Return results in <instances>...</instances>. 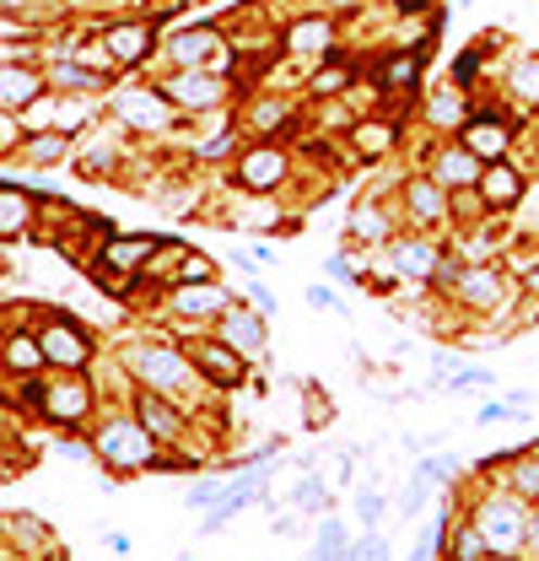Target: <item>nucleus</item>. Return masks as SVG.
<instances>
[{
	"mask_svg": "<svg viewBox=\"0 0 539 561\" xmlns=\"http://www.w3.org/2000/svg\"><path fill=\"white\" fill-rule=\"evenodd\" d=\"M151 448H156V437L140 421H109L98 432V453H103L109 470H140V464H151Z\"/></svg>",
	"mask_w": 539,
	"mask_h": 561,
	"instance_id": "f257e3e1",
	"label": "nucleus"
},
{
	"mask_svg": "<svg viewBox=\"0 0 539 561\" xmlns=\"http://www.w3.org/2000/svg\"><path fill=\"white\" fill-rule=\"evenodd\" d=\"M27 400H33V406H43V416L65 421V426L92 411V389H87V378H82V373H71V378H60V384H49V389H27Z\"/></svg>",
	"mask_w": 539,
	"mask_h": 561,
	"instance_id": "f03ea898",
	"label": "nucleus"
},
{
	"mask_svg": "<svg viewBox=\"0 0 539 561\" xmlns=\"http://www.w3.org/2000/svg\"><path fill=\"white\" fill-rule=\"evenodd\" d=\"M38 346H43V357H49L54 367H65V373H82V367L92 362V340H87L71 319L43 324V329H38Z\"/></svg>",
	"mask_w": 539,
	"mask_h": 561,
	"instance_id": "7ed1b4c3",
	"label": "nucleus"
},
{
	"mask_svg": "<svg viewBox=\"0 0 539 561\" xmlns=\"http://www.w3.org/2000/svg\"><path fill=\"white\" fill-rule=\"evenodd\" d=\"M475 535H480L491 551H513V546L529 535V524H524V508H518L513 497H502V502H486V508H480V524H475Z\"/></svg>",
	"mask_w": 539,
	"mask_h": 561,
	"instance_id": "20e7f679",
	"label": "nucleus"
},
{
	"mask_svg": "<svg viewBox=\"0 0 539 561\" xmlns=\"http://www.w3.org/2000/svg\"><path fill=\"white\" fill-rule=\"evenodd\" d=\"M189 362H195V373H205L211 384H222V389H233V384H243V351H233L227 340H195L189 346Z\"/></svg>",
	"mask_w": 539,
	"mask_h": 561,
	"instance_id": "39448f33",
	"label": "nucleus"
},
{
	"mask_svg": "<svg viewBox=\"0 0 539 561\" xmlns=\"http://www.w3.org/2000/svg\"><path fill=\"white\" fill-rule=\"evenodd\" d=\"M114 114H120L130 130H162V125L173 120L167 92H120V98H114Z\"/></svg>",
	"mask_w": 539,
	"mask_h": 561,
	"instance_id": "423d86ee",
	"label": "nucleus"
},
{
	"mask_svg": "<svg viewBox=\"0 0 539 561\" xmlns=\"http://www.w3.org/2000/svg\"><path fill=\"white\" fill-rule=\"evenodd\" d=\"M146 49H151V27L146 22H114V27H103V54L114 65H140Z\"/></svg>",
	"mask_w": 539,
	"mask_h": 561,
	"instance_id": "0eeeda50",
	"label": "nucleus"
},
{
	"mask_svg": "<svg viewBox=\"0 0 539 561\" xmlns=\"http://www.w3.org/2000/svg\"><path fill=\"white\" fill-rule=\"evenodd\" d=\"M280 173H286V157H280V146H254L243 162H238V184L243 189H270V184H280Z\"/></svg>",
	"mask_w": 539,
	"mask_h": 561,
	"instance_id": "6e6552de",
	"label": "nucleus"
},
{
	"mask_svg": "<svg viewBox=\"0 0 539 561\" xmlns=\"http://www.w3.org/2000/svg\"><path fill=\"white\" fill-rule=\"evenodd\" d=\"M135 373H140L151 389H184V384H189V367H184V357H173V351H140V357H135Z\"/></svg>",
	"mask_w": 539,
	"mask_h": 561,
	"instance_id": "1a4fd4ad",
	"label": "nucleus"
},
{
	"mask_svg": "<svg viewBox=\"0 0 539 561\" xmlns=\"http://www.w3.org/2000/svg\"><path fill=\"white\" fill-rule=\"evenodd\" d=\"M173 60H178L184 71H211V65H222L216 33H211V27H200V33H178V38H173Z\"/></svg>",
	"mask_w": 539,
	"mask_h": 561,
	"instance_id": "9d476101",
	"label": "nucleus"
},
{
	"mask_svg": "<svg viewBox=\"0 0 539 561\" xmlns=\"http://www.w3.org/2000/svg\"><path fill=\"white\" fill-rule=\"evenodd\" d=\"M167 98H178V103H189V109H211V103H222V76H211V71H184V76L167 82Z\"/></svg>",
	"mask_w": 539,
	"mask_h": 561,
	"instance_id": "9b49d317",
	"label": "nucleus"
},
{
	"mask_svg": "<svg viewBox=\"0 0 539 561\" xmlns=\"http://www.w3.org/2000/svg\"><path fill=\"white\" fill-rule=\"evenodd\" d=\"M480 195L491 200V205H518V195H524V178L497 157V162H486L480 167Z\"/></svg>",
	"mask_w": 539,
	"mask_h": 561,
	"instance_id": "f8f14e48",
	"label": "nucleus"
},
{
	"mask_svg": "<svg viewBox=\"0 0 539 561\" xmlns=\"http://www.w3.org/2000/svg\"><path fill=\"white\" fill-rule=\"evenodd\" d=\"M507 140H513V130L497 125V120H469V125H464V146H469L480 162H497V157L507 151Z\"/></svg>",
	"mask_w": 539,
	"mask_h": 561,
	"instance_id": "ddd939ff",
	"label": "nucleus"
},
{
	"mask_svg": "<svg viewBox=\"0 0 539 561\" xmlns=\"http://www.w3.org/2000/svg\"><path fill=\"white\" fill-rule=\"evenodd\" d=\"M43 92V76L38 71H22V65H0V109H22Z\"/></svg>",
	"mask_w": 539,
	"mask_h": 561,
	"instance_id": "4468645a",
	"label": "nucleus"
},
{
	"mask_svg": "<svg viewBox=\"0 0 539 561\" xmlns=\"http://www.w3.org/2000/svg\"><path fill=\"white\" fill-rule=\"evenodd\" d=\"M173 302H178L184 319H200V313H222V308H227V291L211 286V280H184V291H178Z\"/></svg>",
	"mask_w": 539,
	"mask_h": 561,
	"instance_id": "2eb2a0df",
	"label": "nucleus"
},
{
	"mask_svg": "<svg viewBox=\"0 0 539 561\" xmlns=\"http://www.w3.org/2000/svg\"><path fill=\"white\" fill-rule=\"evenodd\" d=\"M33 222V200L16 184H0V238H22Z\"/></svg>",
	"mask_w": 539,
	"mask_h": 561,
	"instance_id": "dca6fc26",
	"label": "nucleus"
},
{
	"mask_svg": "<svg viewBox=\"0 0 539 561\" xmlns=\"http://www.w3.org/2000/svg\"><path fill=\"white\" fill-rule=\"evenodd\" d=\"M135 421H140L151 437H178V426H184V421H178V411H173L162 395H151V389L140 395V416H135Z\"/></svg>",
	"mask_w": 539,
	"mask_h": 561,
	"instance_id": "f3484780",
	"label": "nucleus"
},
{
	"mask_svg": "<svg viewBox=\"0 0 539 561\" xmlns=\"http://www.w3.org/2000/svg\"><path fill=\"white\" fill-rule=\"evenodd\" d=\"M437 184H480V157L469 146L437 157Z\"/></svg>",
	"mask_w": 539,
	"mask_h": 561,
	"instance_id": "a211bd4d",
	"label": "nucleus"
},
{
	"mask_svg": "<svg viewBox=\"0 0 539 561\" xmlns=\"http://www.w3.org/2000/svg\"><path fill=\"white\" fill-rule=\"evenodd\" d=\"M329 38H335V33H329L324 16H302V22L286 33V49H291V54H318V49H329Z\"/></svg>",
	"mask_w": 539,
	"mask_h": 561,
	"instance_id": "6ab92c4d",
	"label": "nucleus"
},
{
	"mask_svg": "<svg viewBox=\"0 0 539 561\" xmlns=\"http://www.w3.org/2000/svg\"><path fill=\"white\" fill-rule=\"evenodd\" d=\"M222 340L233 346V351H260L265 346V324L260 319H249V313H233V319H222Z\"/></svg>",
	"mask_w": 539,
	"mask_h": 561,
	"instance_id": "aec40b11",
	"label": "nucleus"
},
{
	"mask_svg": "<svg viewBox=\"0 0 539 561\" xmlns=\"http://www.w3.org/2000/svg\"><path fill=\"white\" fill-rule=\"evenodd\" d=\"M0 362H5L11 373H38L49 357H43L38 335H11V340H5V351H0Z\"/></svg>",
	"mask_w": 539,
	"mask_h": 561,
	"instance_id": "412c9836",
	"label": "nucleus"
},
{
	"mask_svg": "<svg viewBox=\"0 0 539 561\" xmlns=\"http://www.w3.org/2000/svg\"><path fill=\"white\" fill-rule=\"evenodd\" d=\"M156 254V238H109V249H103V265H114V271H135L140 260H151Z\"/></svg>",
	"mask_w": 539,
	"mask_h": 561,
	"instance_id": "4be33fe9",
	"label": "nucleus"
},
{
	"mask_svg": "<svg viewBox=\"0 0 539 561\" xmlns=\"http://www.w3.org/2000/svg\"><path fill=\"white\" fill-rule=\"evenodd\" d=\"M415 76H421V54H389V60L378 65V87H384V92L415 87Z\"/></svg>",
	"mask_w": 539,
	"mask_h": 561,
	"instance_id": "5701e85b",
	"label": "nucleus"
},
{
	"mask_svg": "<svg viewBox=\"0 0 539 561\" xmlns=\"http://www.w3.org/2000/svg\"><path fill=\"white\" fill-rule=\"evenodd\" d=\"M65 130H38V136H27V146H22V157L33 162V167H54L60 157H65Z\"/></svg>",
	"mask_w": 539,
	"mask_h": 561,
	"instance_id": "b1692460",
	"label": "nucleus"
},
{
	"mask_svg": "<svg viewBox=\"0 0 539 561\" xmlns=\"http://www.w3.org/2000/svg\"><path fill=\"white\" fill-rule=\"evenodd\" d=\"M459 297H469L480 308H497L502 302V280H497V271H469V276L459 280Z\"/></svg>",
	"mask_w": 539,
	"mask_h": 561,
	"instance_id": "393cba45",
	"label": "nucleus"
},
{
	"mask_svg": "<svg viewBox=\"0 0 539 561\" xmlns=\"http://www.w3.org/2000/svg\"><path fill=\"white\" fill-rule=\"evenodd\" d=\"M394 260H400L404 276H431V271H437V249H431V244H400Z\"/></svg>",
	"mask_w": 539,
	"mask_h": 561,
	"instance_id": "a878e982",
	"label": "nucleus"
},
{
	"mask_svg": "<svg viewBox=\"0 0 539 561\" xmlns=\"http://www.w3.org/2000/svg\"><path fill=\"white\" fill-rule=\"evenodd\" d=\"M351 140H356V151L378 157V151H389V146H394V125H384V120H367V125H356V130H351Z\"/></svg>",
	"mask_w": 539,
	"mask_h": 561,
	"instance_id": "bb28decb",
	"label": "nucleus"
},
{
	"mask_svg": "<svg viewBox=\"0 0 539 561\" xmlns=\"http://www.w3.org/2000/svg\"><path fill=\"white\" fill-rule=\"evenodd\" d=\"M54 82H60V87H76V92H92V87H103L109 76H103V71H87V65L60 60V65H54Z\"/></svg>",
	"mask_w": 539,
	"mask_h": 561,
	"instance_id": "cd10ccee",
	"label": "nucleus"
},
{
	"mask_svg": "<svg viewBox=\"0 0 539 561\" xmlns=\"http://www.w3.org/2000/svg\"><path fill=\"white\" fill-rule=\"evenodd\" d=\"M313 561H346V529H340V519H324V535L313 540Z\"/></svg>",
	"mask_w": 539,
	"mask_h": 561,
	"instance_id": "c85d7f7f",
	"label": "nucleus"
},
{
	"mask_svg": "<svg viewBox=\"0 0 539 561\" xmlns=\"http://www.w3.org/2000/svg\"><path fill=\"white\" fill-rule=\"evenodd\" d=\"M513 92H518L524 103H539V54H524V60L513 65Z\"/></svg>",
	"mask_w": 539,
	"mask_h": 561,
	"instance_id": "c756f323",
	"label": "nucleus"
},
{
	"mask_svg": "<svg viewBox=\"0 0 539 561\" xmlns=\"http://www.w3.org/2000/svg\"><path fill=\"white\" fill-rule=\"evenodd\" d=\"M410 205H415L421 222H437V216H442V195H437V184H410Z\"/></svg>",
	"mask_w": 539,
	"mask_h": 561,
	"instance_id": "7c9ffc66",
	"label": "nucleus"
},
{
	"mask_svg": "<svg viewBox=\"0 0 539 561\" xmlns=\"http://www.w3.org/2000/svg\"><path fill=\"white\" fill-rule=\"evenodd\" d=\"M297 508H302V513H318V508H329V486H324L318 475H308V481L297 486Z\"/></svg>",
	"mask_w": 539,
	"mask_h": 561,
	"instance_id": "2f4dec72",
	"label": "nucleus"
},
{
	"mask_svg": "<svg viewBox=\"0 0 539 561\" xmlns=\"http://www.w3.org/2000/svg\"><path fill=\"white\" fill-rule=\"evenodd\" d=\"M431 120H437V125H459V120H464L459 92H437V98H431Z\"/></svg>",
	"mask_w": 539,
	"mask_h": 561,
	"instance_id": "473e14b6",
	"label": "nucleus"
},
{
	"mask_svg": "<svg viewBox=\"0 0 539 561\" xmlns=\"http://www.w3.org/2000/svg\"><path fill=\"white\" fill-rule=\"evenodd\" d=\"M346 561H389V540H384V535H367V540H356V546L346 551Z\"/></svg>",
	"mask_w": 539,
	"mask_h": 561,
	"instance_id": "72a5a7b5",
	"label": "nucleus"
},
{
	"mask_svg": "<svg viewBox=\"0 0 539 561\" xmlns=\"http://www.w3.org/2000/svg\"><path fill=\"white\" fill-rule=\"evenodd\" d=\"M346 82H351V71H346V65H324V71L313 76V92L324 98V92H340Z\"/></svg>",
	"mask_w": 539,
	"mask_h": 561,
	"instance_id": "f704fd0d",
	"label": "nucleus"
},
{
	"mask_svg": "<svg viewBox=\"0 0 539 561\" xmlns=\"http://www.w3.org/2000/svg\"><path fill=\"white\" fill-rule=\"evenodd\" d=\"M426 497H431V481H426V475H415V481H410V491H404V519H415V513H421V508H426Z\"/></svg>",
	"mask_w": 539,
	"mask_h": 561,
	"instance_id": "c9c22d12",
	"label": "nucleus"
},
{
	"mask_svg": "<svg viewBox=\"0 0 539 561\" xmlns=\"http://www.w3.org/2000/svg\"><path fill=\"white\" fill-rule=\"evenodd\" d=\"M356 519H367V524H373V519H384V497L362 491V497H356Z\"/></svg>",
	"mask_w": 539,
	"mask_h": 561,
	"instance_id": "e433bc0d",
	"label": "nucleus"
},
{
	"mask_svg": "<svg viewBox=\"0 0 539 561\" xmlns=\"http://www.w3.org/2000/svg\"><path fill=\"white\" fill-rule=\"evenodd\" d=\"M475 65H480V49H464V54H459V71H453V82L464 87V82L475 76Z\"/></svg>",
	"mask_w": 539,
	"mask_h": 561,
	"instance_id": "4c0bfd02",
	"label": "nucleus"
},
{
	"mask_svg": "<svg viewBox=\"0 0 539 561\" xmlns=\"http://www.w3.org/2000/svg\"><path fill=\"white\" fill-rule=\"evenodd\" d=\"M356 233H367V238H384V216H378V211H356Z\"/></svg>",
	"mask_w": 539,
	"mask_h": 561,
	"instance_id": "58836bf2",
	"label": "nucleus"
},
{
	"mask_svg": "<svg viewBox=\"0 0 539 561\" xmlns=\"http://www.w3.org/2000/svg\"><path fill=\"white\" fill-rule=\"evenodd\" d=\"M178 280H211V260H184V271H178Z\"/></svg>",
	"mask_w": 539,
	"mask_h": 561,
	"instance_id": "ea45409f",
	"label": "nucleus"
},
{
	"mask_svg": "<svg viewBox=\"0 0 539 561\" xmlns=\"http://www.w3.org/2000/svg\"><path fill=\"white\" fill-rule=\"evenodd\" d=\"M308 302H313V308H335V313H340V297H335L329 286H308Z\"/></svg>",
	"mask_w": 539,
	"mask_h": 561,
	"instance_id": "a19ab883",
	"label": "nucleus"
},
{
	"mask_svg": "<svg viewBox=\"0 0 539 561\" xmlns=\"http://www.w3.org/2000/svg\"><path fill=\"white\" fill-rule=\"evenodd\" d=\"M286 120V109H275V103H265V109H254V125L260 130H270V125H280Z\"/></svg>",
	"mask_w": 539,
	"mask_h": 561,
	"instance_id": "79ce46f5",
	"label": "nucleus"
},
{
	"mask_svg": "<svg viewBox=\"0 0 539 561\" xmlns=\"http://www.w3.org/2000/svg\"><path fill=\"white\" fill-rule=\"evenodd\" d=\"M507 416H524V411H518V406H486V411H480V421H507Z\"/></svg>",
	"mask_w": 539,
	"mask_h": 561,
	"instance_id": "37998d69",
	"label": "nucleus"
},
{
	"mask_svg": "<svg viewBox=\"0 0 539 561\" xmlns=\"http://www.w3.org/2000/svg\"><path fill=\"white\" fill-rule=\"evenodd\" d=\"M329 276H340V280H362V276H351V260H346V254H335V260H329Z\"/></svg>",
	"mask_w": 539,
	"mask_h": 561,
	"instance_id": "c03bdc74",
	"label": "nucleus"
},
{
	"mask_svg": "<svg viewBox=\"0 0 539 561\" xmlns=\"http://www.w3.org/2000/svg\"><path fill=\"white\" fill-rule=\"evenodd\" d=\"M469 384H491V373H453V389H469Z\"/></svg>",
	"mask_w": 539,
	"mask_h": 561,
	"instance_id": "a18cd8bd",
	"label": "nucleus"
},
{
	"mask_svg": "<svg viewBox=\"0 0 539 561\" xmlns=\"http://www.w3.org/2000/svg\"><path fill=\"white\" fill-rule=\"evenodd\" d=\"M518 486H524L529 497H535V491H539V470H535V464H524V475H518Z\"/></svg>",
	"mask_w": 539,
	"mask_h": 561,
	"instance_id": "49530a36",
	"label": "nucleus"
},
{
	"mask_svg": "<svg viewBox=\"0 0 539 561\" xmlns=\"http://www.w3.org/2000/svg\"><path fill=\"white\" fill-rule=\"evenodd\" d=\"M426 5H431V0H400V11H404V16H410V11H426Z\"/></svg>",
	"mask_w": 539,
	"mask_h": 561,
	"instance_id": "de8ad7c7",
	"label": "nucleus"
},
{
	"mask_svg": "<svg viewBox=\"0 0 539 561\" xmlns=\"http://www.w3.org/2000/svg\"><path fill=\"white\" fill-rule=\"evenodd\" d=\"M329 5H356V0H329Z\"/></svg>",
	"mask_w": 539,
	"mask_h": 561,
	"instance_id": "09e8293b",
	"label": "nucleus"
},
{
	"mask_svg": "<svg viewBox=\"0 0 539 561\" xmlns=\"http://www.w3.org/2000/svg\"><path fill=\"white\" fill-rule=\"evenodd\" d=\"M529 286H535V291H539V271H535V276H529Z\"/></svg>",
	"mask_w": 539,
	"mask_h": 561,
	"instance_id": "8fccbe9b",
	"label": "nucleus"
},
{
	"mask_svg": "<svg viewBox=\"0 0 539 561\" xmlns=\"http://www.w3.org/2000/svg\"><path fill=\"white\" fill-rule=\"evenodd\" d=\"M0 5H22V0H0Z\"/></svg>",
	"mask_w": 539,
	"mask_h": 561,
	"instance_id": "3c124183",
	"label": "nucleus"
},
{
	"mask_svg": "<svg viewBox=\"0 0 539 561\" xmlns=\"http://www.w3.org/2000/svg\"><path fill=\"white\" fill-rule=\"evenodd\" d=\"M491 561H507V551H502V557H491Z\"/></svg>",
	"mask_w": 539,
	"mask_h": 561,
	"instance_id": "603ef678",
	"label": "nucleus"
},
{
	"mask_svg": "<svg viewBox=\"0 0 539 561\" xmlns=\"http://www.w3.org/2000/svg\"><path fill=\"white\" fill-rule=\"evenodd\" d=\"M184 561H195V557H184Z\"/></svg>",
	"mask_w": 539,
	"mask_h": 561,
	"instance_id": "864d4df0",
	"label": "nucleus"
}]
</instances>
